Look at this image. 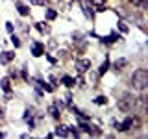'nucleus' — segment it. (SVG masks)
<instances>
[{
    "label": "nucleus",
    "instance_id": "f257e3e1",
    "mask_svg": "<svg viewBox=\"0 0 148 139\" xmlns=\"http://www.w3.org/2000/svg\"><path fill=\"white\" fill-rule=\"evenodd\" d=\"M132 87L135 91H145L148 87V71L146 69H137L132 74Z\"/></svg>",
    "mask_w": 148,
    "mask_h": 139
},
{
    "label": "nucleus",
    "instance_id": "f03ea898",
    "mask_svg": "<svg viewBox=\"0 0 148 139\" xmlns=\"http://www.w3.org/2000/svg\"><path fill=\"white\" fill-rule=\"evenodd\" d=\"M117 106H119L120 111H133L137 106V96H133L132 93H122L119 102H117Z\"/></svg>",
    "mask_w": 148,
    "mask_h": 139
},
{
    "label": "nucleus",
    "instance_id": "7ed1b4c3",
    "mask_svg": "<svg viewBox=\"0 0 148 139\" xmlns=\"http://www.w3.org/2000/svg\"><path fill=\"white\" fill-rule=\"evenodd\" d=\"M133 124H135L133 117H126L122 122H115V130H119V132H128L130 128H133Z\"/></svg>",
    "mask_w": 148,
    "mask_h": 139
},
{
    "label": "nucleus",
    "instance_id": "20e7f679",
    "mask_svg": "<svg viewBox=\"0 0 148 139\" xmlns=\"http://www.w3.org/2000/svg\"><path fill=\"white\" fill-rule=\"evenodd\" d=\"M80 6H82V9H83V15H85L87 19H95V11L96 9L91 6V4H87V0H80Z\"/></svg>",
    "mask_w": 148,
    "mask_h": 139
},
{
    "label": "nucleus",
    "instance_id": "39448f33",
    "mask_svg": "<svg viewBox=\"0 0 148 139\" xmlns=\"http://www.w3.org/2000/svg\"><path fill=\"white\" fill-rule=\"evenodd\" d=\"M45 54V45L39 43V41H32V56L34 58H39V56Z\"/></svg>",
    "mask_w": 148,
    "mask_h": 139
},
{
    "label": "nucleus",
    "instance_id": "423d86ee",
    "mask_svg": "<svg viewBox=\"0 0 148 139\" xmlns=\"http://www.w3.org/2000/svg\"><path fill=\"white\" fill-rule=\"evenodd\" d=\"M76 69H78V72H87V71H91V59H87V58L76 59Z\"/></svg>",
    "mask_w": 148,
    "mask_h": 139
},
{
    "label": "nucleus",
    "instance_id": "0eeeda50",
    "mask_svg": "<svg viewBox=\"0 0 148 139\" xmlns=\"http://www.w3.org/2000/svg\"><path fill=\"white\" fill-rule=\"evenodd\" d=\"M80 130H82V132H85V133H95V136H96V133H100V130L96 128V126H92V124H89V122H83V120L80 122Z\"/></svg>",
    "mask_w": 148,
    "mask_h": 139
},
{
    "label": "nucleus",
    "instance_id": "6e6552de",
    "mask_svg": "<svg viewBox=\"0 0 148 139\" xmlns=\"http://www.w3.org/2000/svg\"><path fill=\"white\" fill-rule=\"evenodd\" d=\"M13 58H15V52H8V50L0 52V65H8L9 61H13Z\"/></svg>",
    "mask_w": 148,
    "mask_h": 139
},
{
    "label": "nucleus",
    "instance_id": "1a4fd4ad",
    "mask_svg": "<svg viewBox=\"0 0 148 139\" xmlns=\"http://www.w3.org/2000/svg\"><path fill=\"white\" fill-rule=\"evenodd\" d=\"M15 9L18 11V15H22V17L30 15V8H28L24 2H15Z\"/></svg>",
    "mask_w": 148,
    "mask_h": 139
},
{
    "label": "nucleus",
    "instance_id": "9d476101",
    "mask_svg": "<svg viewBox=\"0 0 148 139\" xmlns=\"http://www.w3.org/2000/svg\"><path fill=\"white\" fill-rule=\"evenodd\" d=\"M59 109H61V108H59V106H58V104L54 102V104H52V106L48 108V113L52 115L54 119H59V115H61V111H59Z\"/></svg>",
    "mask_w": 148,
    "mask_h": 139
},
{
    "label": "nucleus",
    "instance_id": "9b49d317",
    "mask_svg": "<svg viewBox=\"0 0 148 139\" xmlns=\"http://www.w3.org/2000/svg\"><path fill=\"white\" fill-rule=\"evenodd\" d=\"M100 41H102V43H108V45H109V43H117V41H120V35H119V34H111V35H108V37H102Z\"/></svg>",
    "mask_w": 148,
    "mask_h": 139
},
{
    "label": "nucleus",
    "instance_id": "f8f14e48",
    "mask_svg": "<svg viewBox=\"0 0 148 139\" xmlns=\"http://www.w3.org/2000/svg\"><path fill=\"white\" fill-rule=\"evenodd\" d=\"M0 87H2L4 91H11V80H9L8 76L0 78Z\"/></svg>",
    "mask_w": 148,
    "mask_h": 139
},
{
    "label": "nucleus",
    "instance_id": "ddd939ff",
    "mask_svg": "<svg viewBox=\"0 0 148 139\" xmlns=\"http://www.w3.org/2000/svg\"><path fill=\"white\" fill-rule=\"evenodd\" d=\"M54 136H61V137H67V136H69V130H67V126H65V124H59V126L56 128Z\"/></svg>",
    "mask_w": 148,
    "mask_h": 139
},
{
    "label": "nucleus",
    "instance_id": "4468645a",
    "mask_svg": "<svg viewBox=\"0 0 148 139\" xmlns=\"http://www.w3.org/2000/svg\"><path fill=\"white\" fill-rule=\"evenodd\" d=\"M35 28L41 34H50V26L46 24V22H35Z\"/></svg>",
    "mask_w": 148,
    "mask_h": 139
},
{
    "label": "nucleus",
    "instance_id": "2eb2a0df",
    "mask_svg": "<svg viewBox=\"0 0 148 139\" xmlns=\"http://www.w3.org/2000/svg\"><path fill=\"white\" fill-rule=\"evenodd\" d=\"M126 65H128V59H126V58H120V59H117V61H115L113 69H115V71H120V69L126 67Z\"/></svg>",
    "mask_w": 148,
    "mask_h": 139
},
{
    "label": "nucleus",
    "instance_id": "dca6fc26",
    "mask_svg": "<svg viewBox=\"0 0 148 139\" xmlns=\"http://www.w3.org/2000/svg\"><path fill=\"white\" fill-rule=\"evenodd\" d=\"M35 85H39L41 89H43V91H46V93H52V91H54V87H52V85H48V83H46V82H43V80H37V83H35Z\"/></svg>",
    "mask_w": 148,
    "mask_h": 139
},
{
    "label": "nucleus",
    "instance_id": "f3484780",
    "mask_svg": "<svg viewBox=\"0 0 148 139\" xmlns=\"http://www.w3.org/2000/svg\"><path fill=\"white\" fill-rule=\"evenodd\" d=\"M61 82H63V85H65V87H74V85H76L72 76H63V78H61Z\"/></svg>",
    "mask_w": 148,
    "mask_h": 139
},
{
    "label": "nucleus",
    "instance_id": "a211bd4d",
    "mask_svg": "<svg viewBox=\"0 0 148 139\" xmlns=\"http://www.w3.org/2000/svg\"><path fill=\"white\" fill-rule=\"evenodd\" d=\"M45 17H46V21H54V19L56 17H58V11H56V9H46V11H45Z\"/></svg>",
    "mask_w": 148,
    "mask_h": 139
},
{
    "label": "nucleus",
    "instance_id": "6ab92c4d",
    "mask_svg": "<svg viewBox=\"0 0 148 139\" xmlns=\"http://www.w3.org/2000/svg\"><path fill=\"white\" fill-rule=\"evenodd\" d=\"M108 71H109V59L106 58V59H104V63H102V65H100V69H98V74H106Z\"/></svg>",
    "mask_w": 148,
    "mask_h": 139
},
{
    "label": "nucleus",
    "instance_id": "aec40b11",
    "mask_svg": "<svg viewBox=\"0 0 148 139\" xmlns=\"http://www.w3.org/2000/svg\"><path fill=\"white\" fill-rule=\"evenodd\" d=\"M92 102H95V104H96V106H102V104H108V96H104V95H100V96H96V98H95V100H92Z\"/></svg>",
    "mask_w": 148,
    "mask_h": 139
},
{
    "label": "nucleus",
    "instance_id": "412c9836",
    "mask_svg": "<svg viewBox=\"0 0 148 139\" xmlns=\"http://www.w3.org/2000/svg\"><path fill=\"white\" fill-rule=\"evenodd\" d=\"M11 43L15 45V48H18V46H21V39H18V37L15 35V32L11 34Z\"/></svg>",
    "mask_w": 148,
    "mask_h": 139
},
{
    "label": "nucleus",
    "instance_id": "4be33fe9",
    "mask_svg": "<svg viewBox=\"0 0 148 139\" xmlns=\"http://www.w3.org/2000/svg\"><path fill=\"white\" fill-rule=\"evenodd\" d=\"M30 4H35V6H45L46 4V0H28Z\"/></svg>",
    "mask_w": 148,
    "mask_h": 139
},
{
    "label": "nucleus",
    "instance_id": "5701e85b",
    "mask_svg": "<svg viewBox=\"0 0 148 139\" xmlns=\"http://www.w3.org/2000/svg\"><path fill=\"white\" fill-rule=\"evenodd\" d=\"M119 30L122 32V34H128V26L124 24V22H119Z\"/></svg>",
    "mask_w": 148,
    "mask_h": 139
},
{
    "label": "nucleus",
    "instance_id": "b1692460",
    "mask_svg": "<svg viewBox=\"0 0 148 139\" xmlns=\"http://www.w3.org/2000/svg\"><path fill=\"white\" fill-rule=\"evenodd\" d=\"M6 30L9 32V34H13V32H15V26H13V22H6Z\"/></svg>",
    "mask_w": 148,
    "mask_h": 139
},
{
    "label": "nucleus",
    "instance_id": "393cba45",
    "mask_svg": "<svg viewBox=\"0 0 148 139\" xmlns=\"http://www.w3.org/2000/svg\"><path fill=\"white\" fill-rule=\"evenodd\" d=\"M67 130H69V136H74V137H78V130H74L72 126H67Z\"/></svg>",
    "mask_w": 148,
    "mask_h": 139
},
{
    "label": "nucleus",
    "instance_id": "a878e982",
    "mask_svg": "<svg viewBox=\"0 0 148 139\" xmlns=\"http://www.w3.org/2000/svg\"><path fill=\"white\" fill-rule=\"evenodd\" d=\"M89 2L96 4V6H104V2H106V0H89Z\"/></svg>",
    "mask_w": 148,
    "mask_h": 139
},
{
    "label": "nucleus",
    "instance_id": "bb28decb",
    "mask_svg": "<svg viewBox=\"0 0 148 139\" xmlns=\"http://www.w3.org/2000/svg\"><path fill=\"white\" fill-rule=\"evenodd\" d=\"M4 136H6V133H4V132H0V139H2V137H4Z\"/></svg>",
    "mask_w": 148,
    "mask_h": 139
}]
</instances>
